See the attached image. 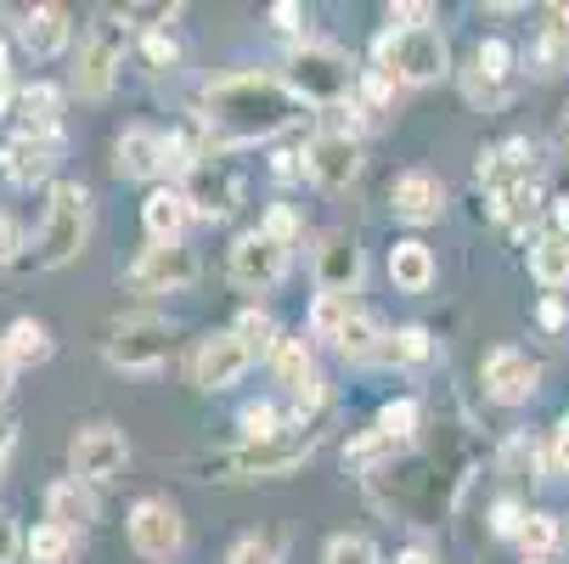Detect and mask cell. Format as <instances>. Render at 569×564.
I'll use <instances>...</instances> for the list:
<instances>
[{"label":"cell","mask_w":569,"mask_h":564,"mask_svg":"<svg viewBox=\"0 0 569 564\" xmlns=\"http://www.w3.org/2000/svg\"><path fill=\"white\" fill-rule=\"evenodd\" d=\"M305 97L288 91V79L271 73H226L203 91V130L214 136V147H237V141H271L282 130H293L305 119Z\"/></svg>","instance_id":"cell-1"},{"label":"cell","mask_w":569,"mask_h":564,"mask_svg":"<svg viewBox=\"0 0 569 564\" xmlns=\"http://www.w3.org/2000/svg\"><path fill=\"white\" fill-rule=\"evenodd\" d=\"M372 62L395 86H429L451 68V46L440 29H383L372 40Z\"/></svg>","instance_id":"cell-2"},{"label":"cell","mask_w":569,"mask_h":564,"mask_svg":"<svg viewBox=\"0 0 569 564\" xmlns=\"http://www.w3.org/2000/svg\"><path fill=\"white\" fill-rule=\"evenodd\" d=\"M288 91L305 97L310 108H345L350 91H356V68H350V57L339 46L310 40V46H299L288 57Z\"/></svg>","instance_id":"cell-3"},{"label":"cell","mask_w":569,"mask_h":564,"mask_svg":"<svg viewBox=\"0 0 569 564\" xmlns=\"http://www.w3.org/2000/svg\"><path fill=\"white\" fill-rule=\"evenodd\" d=\"M86 231H91V192L79 181H57L46 226H40V244H34V266H46V271L68 266L79 249H86Z\"/></svg>","instance_id":"cell-4"},{"label":"cell","mask_w":569,"mask_h":564,"mask_svg":"<svg viewBox=\"0 0 569 564\" xmlns=\"http://www.w3.org/2000/svg\"><path fill=\"white\" fill-rule=\"evenodd\" d=\"M316 452L310 435H277V441H242L237 452L209 457V479H282Z\"/></svg>","instance_id":"cell-5"},{"label":"cell","mask_w":569,"mask_h":564,"mask_svg":"<svg viewBox=\"0 0 569 564\" xmlns=\"http://www.w3.org/2000/svg\"><path fill=\"white\" fill-rule=\"evenodd\" d=\"M124 68V23L119 18H102L86 46H79V68H73V91L79 97H108L113 79Z\"/></svg>","instance_id":"cell-6"},{"label":"cell","mask_w":569,"mask_h":564,"mask_svg":"<svg viewBox=\"0 0 569 564\" xmlns=\"http://www.w3.org/2000/svg\"><path fill=\"white\" fill-rule=\"evenodd\" d=\"M288 260H293V244L271 237L266 226H260V231H242L237 249H231V283L266 294V288H277V283L288 277Z\"/></svg>","instance_id":"cell-7"},{"label":"cell","mask_w":569,"mask_h":564,"mask_svg":"<svg viewBox=\"0 0 569 564\" xmlns=\"http://www.w3.org/2000/svg\"><path fill=\"white\" fill-rule=\"evenodd\" d=\"M170 321H158V316H130L113 328L108 339V362L124 367V373H158L170 362Z\"/></svg>","instance_id":"cell-8"},{"label":"cell","mask_w":569,"mask_h":564,"mask_svg":"<svg viewBox=\"0 0 569 564\" xmlns=\"http://www.w3.org/2000/svg\"><path fill=\"white\" fill-rule=\"evenodd\" d=\"M181 542H187V525H181L176 503L147 497V503L130 508V547H136L147 564H170V558L181 553Z\"/></svg>","instance_id":"cell-9"},{"label":"cell","mask_w":569,"mask_h":564,"mask_svg":"<svg viewBox=\"0 0 569 564\" xmlns=\"http://www.w3.org/2000/svg\"><path fill=\"white\" fill-rule=\"evenodd\" d=\"M68 457H73V479L108 486V479H119V474H124L130 446H124V435H119L113 424H91V429H79V435H73Z\"/></svg>","instance_id":"cell-10"},{"label":"cell","mask_w":569,"mask_h":564,"mask_svg":"<svg viewBox=\"0 0 569 564\" xmlns=\"http://www.w3.org/2000/svg\"><path fill=\"white\" fill-rule=\"evenodd\" d=\"M356 170H361V147H356L350 130H321V136H310V147H305V176H310L316 187L339 192V187L356 181Z\"/></svg>","instance_id":"cell-11"},{"label":"cell","mask_w":569,"mask_h":564,"mask_svg":"<svg viewBox=\"0 0 569 564\" xmlns=\"http://www.w3.org/2000/svg\"><path fill=\"white\" fill-rule=\"evenodd\" d=\"M198 283V255L187 244H152L136 266H130V288L141 294H176Z\"/></svg>","instance_id":"cell-12"},{"label":"cell","mask_w":569,"mask_h":564,"mask_svg":"<svg viewBox=\"0 0 569 564\" xmlns=\"http://www.w3.org/2000/svg\"><path fill=\"white\" fill-rule=\"evenodd\" d=\"M536 378H541V367L525 356V350H491L485 356V395L491 400H502V407H519V400H530L536 395Z\"/></svg>","instance_id":"cell-13"},{"label":"cell","mask_w":569,"mask_h":564,"mask_svg":"<svg viewBox=\"0 0 569 564\" xmlns=\"http://www.w3.org/2000/svg\"><path fill=\"white\" fill-rule=\"evenodd\" d=\"M181 192H187L192 215H203V220H226V215L237 209V176L214 165V152L198 158V165L187 170V187H181Z\"/></svg>","instance_id":"cell-14"},{"label":"cell","mask_w":569,"mask_h":564,"mask_svg":"<svg viewBox=\"0 0 569 564\" xmlns=\"http://www.w3.org/2000/svg\"><path fill=\"white\" fill-rule=\"evenodd\" d=\"M113 170L124 181H158V176H170V136H158V130H124L119 147H113Z\"/></svg>","instance_id":"cell-15"},{"label":"cell","mask_w":569,"mask_h":564,"mask_svg":"<svg viewBox=\"0 0 569 564\" xmlns=\"http://www.w3.org/2000/svg\"><path fill=\"white\" fill-rule=\"evenodd\" d=\"M440 204H446V187L435 170H406L395 187H389V209L406 220V226H429L440 220Z\"/></svg>","instance_id":"cell-16"},{"label":"cell","mask_w":569,"mask_h":564,"mask_svg":"<svg viewBox=\"0 0 569 564\" xmlns=\"http://www.w3.org/2000/svg\"><path fill=\"white\" fill-rule=\"evenodd\" d=\"M57 165V136H12L7 147H0V176H7L12 187H34L40 176H51Z\"/></svg>","instance_id":"cell-17"},{"label":"cell","mask_w":569,"mask_h":564,"mask_svg":"<svg viewBox=\"0 0 569 564\" xmlns=\"http://www.w3.org/2000/svg\"><path fill=\"white\" fill-rule=\"evenodd\" d=\"M249 345H242L237 334H214V339H203L198 345V362H192V373H198V384L203 389H226V384H237L242 373H249Z\"/></svg>","instance_id":"cell-18"},{"label":"cell","mask_w":569,"mask_h":564,"mask_svg":"<svg viewBox=\"0 0 569 564\" xmlns=\"http://www.w3.org/2000/svg\"><path fill=\"white\" fill-rule=\"evenodd\" d=\"M316 283H321V294H339V299H350V288L361 283V249L350 244L345 231L321 237V255H316Z\"/></svg>","instance_id":"cell-19"},{"label":"cell","mask_w":569,"mask_h":564,"mask_svg":"<svg viewBox=\"0 0 569 564\" xmlns=\"http://www.w3.org/2000/svg\"><path fill=\"white\" fill-rule=\"evenodd\" d=\"M18 40H23V51H29V57L51 62V57H62V51H68L73 23H68V12H62V7H29V12H23V23H18Z\"/></svg>","instance_id":"cell-20"},{"label":"cell","mask_w":569,"mask_h":564,"mask_svg":"<svg viewBox=\"0 0 569 564\" xmlns=\"http://www.w3.org/2000/svg\"><path fill=\"white\" fill-rule=\"evenodd\" d=\"M187 220H192V204H187L181 187H158V192H147V204H141V226L152 231V244H181Z\"/></svg>","instance_id":"cell-21"},{"label":"cell","mask_w":569,"mask_h":564,"mask_svg":"<svg viewBox=\"0 0 569 564\" xmlns=\"http://www.w3.org/2000/svg\"><path fill=\"white\" fill-rule=\"evenodd\" d=\"M46 520L62 525V531H86L97 520V503L91 492L79 486V479H51V492H46Z\"/></svg>","instance_id":"cell-22"},{"label":"cell","mask_w":569,"mask_h":564,"mask_svg":"<svg viewBox=\"0 0 569 564\" xmlns=\"http://www.w3.org/2000/svg\"><path fill=\"white\" fill-rule=\"evenodd\" d=\"M389 277H395L400 294H423L435 283V255L418 244V237H406V244L389 249Z\"/></svg>","instance_id":"cell-23"},{"label":"cell","mask_w":569,"mask_h":564,"mask_svg":"<svg viewBox=\"0 0 569 564\" xmlns=\"http://www.w3.org/2000/svg\"><path fill=\"white\" fill-rule=\"evenodd\" d=\"M57 113H62V91L46 86V79L18 91V119H23L29 136H57Z\"/></svg>","instance_id":"cell-24"},{"label":"cell","mask_w":569,"mask_h":564,"mask_svg":"<svg viewBox=\"0 0 569 564\" xmlns=\"http://www.w3.org/2000/svg\"><path fill=\"white\" fill-rule=\"evenodd\" d=\"M383 334H378V321L367 316V310H350V321L339 328V339H333V350L345 356V362H372V356H383V345H378Z\"/></svg>","instance_id":"cell-25"},{"label":"cell","mask_w":569,"mask_h":564,"mask_svg":"<svg viewBox=\"0 0 569 564\" xmlns=\"http://www.w3.org/2000/svg\"><path fill=\"white\" fill-rule=\"evenodd\" d=\"M530 271H536L541 288H563V283H569V237H563V231L530 244Z\"/></svg>","instance_id":"cell-26"},{"label":"cell","mask_w":569,"mask_h":564,"mask_svg":"<svg viewBox=\"0 0 569 564\" xmlns=\"http://www.w3.org/2000/svg\"><path fill=\"white\" fill-rule=\"evenodd\" d=\"M7 350H12V362H18V367H29V362H46V356H51V334H46V321H34V316H18L12 328H7Z\"/></svg>","instance_id":"cell-27"},{"label":"cell","mask_w":569,"mask_h":564,"mask_svg":"<svg viewBox=\"0 0 569 564\" xmlns=\"http://www.w3.org/2000/svg\"><path fill=\"white\" fill-rule=\"evenodd\" d=\"M242 345H249V356H277V345H282V334H277V321H271V310H242L237 316V328H231Z\"/></svg>","instance_id":"cell-28"},{"label":"cell","mask_w":569,"mask_h":564,"mask_svg":"<svg viewBox=\"0 0 569 564\" xmlns=\"http://www.w3.org/2000/svg\"><path fill=\"white\" fill-rule=\"evenodd\" d=\"M23 547H29V558H34V564H68V553H73V531H62V525H51V520H46V525H34V531H29V542H23Z\"/></svg>","instance_id":"cell-29"},{"label":"cell","mask_w":569,"mask_h":564,"mask_svg":"<svg viewBox=\"0 0 569 564\" xmlns=\"http://www.w3.org/2000/svg\"><path fill=\"white\" fill-rule=\"evenodd\" d=\"M418 418H423L418 400H389V407L378 413V435H383V441H395V446H406V441L418 435Z\"/></svg>","instance_id":"cell-30"},{"label":"cell","mask_w":569,"mask_h":564,"mask_svg":"<svg viewBox=\"0 0 569 564\" xmlns=\"http://www.w3.org/2000/svg\"><path fill=\"white\" fill-rule=\"evenodd\" d=\"M350 299H339V294H316V305H310V334L316 339H339V328L350 321Z\"/></svg>","instance_id":"cell-31"},{"label":"cell","mask_w":569,"mask_h":564,"mask_svg":"<svg viewBox=\"0 0 569 564\" xmlns=\"http://www.w3.org/2000/svg\"><path fill=\"white\" fill-rule=\"evenodd\" d=\"M271 367H277V378H282V384H293V389L316 373V367H310V345H305V339H282V345H277V356H271Z\"/></svg>","instance_id":"cell-32"},{"label":"cell","mask_w":569,"mask_h":564,"mask_svg":"<svg viewBox=\"0 0 569 564\" xmlns=\"http://www.w3.org/2000/svg\"><path fill=\"white\" fill-rule=\"evenodd\" d=\"M519 542H525V553H530V558H547V553L563 542V520H558V514H530Z\"/></svg>","instance_id":"cell-33"},{"label":"cell","mask_w":569,"mask_h":564,"mask_svg":"<svg viewBox=\"0 0 569 564\" xmlns=\"http://www.w3.org/2000/svg\"><path fill=\"white\" fill-rule=\"evenodd\" d=\"M237 424H242V435H249V441H277V435H288V429H282V413L271 407V400H249V407L237 413Z\"/></svg>","instance_id":"cell-34"},{"label":"cell","mask_w":569,"mask_h":564,"mask_svg":"<svg viewBox=\"0 0 569 564\" xmlns=\"http://www.w3.org/2000/svg\"><path fill=\"white\" fill-rule=\"evenodd\" d=\"M226 564H282V536H242L231 553H226Z\"/></svg>","instance_id":"cell-35"},{"label":"cell","mask_w":569,"mask_h":564,"mask_svg":"<svg viewBox=\"0 0 569 564\" xmlns=\"http://www.w3.org/2000/svg\"><path fill=\"white\" fill-rule=\"evenodd\" d=\"M429 350H435L429 328H400V334L383 345V356H389V362H412V367H418V362H429Z\"/></svg>","instance_id":"cell-36"},{"label":"cell","mask_w":569,"mask_h":564,"mask_svg":"<svg viewBox=\"0 0 569 564\" xmlns=\"http://www.w3.org/2000/svg\"><path fill=\"white\" fill-rule=\"evenodd\" d=\"M321 564H378V553H372L367 536H333L321 547Z\"/></svg>","instance_id":"cell-37"},{"label":"cell","mask_w":569,"mask_h":564,"mask_svg":"<svg viewBox=\"0 0 569 564\" xmlns=\"http://www.w3.org/2000/svg\"><path fill=\"white\" fill-rule=\"evenodd\" d=\"M141 57H147L152 68H170V62L181 57V46H176V34H164V29H152V34L141 40Z\"/></svg>","instance_id":"cell-38"},{"label":"cell","mask_w":569,"mask_h":564,"mask_svg":"<svg viewBox=\"0 0 569 564\" xmlns=\"http://www.w3.org/2000/svg\"><path fill=\"white\" fill-rule=\"evenodd\" d=\"M435 7H423V0H406V7H389V29H429Z\"/></svg>","instance_id":"cell-39"},{"label":"cell","mask_w":569,"mask_h":564,"mask_svg":"<svg viewBox=\"0 0 569 564\" xmlns=\"http://www.w3.org/2000/svg\"><path fill=\"white\" fill-rule=\"evenodd\" d=\"M321 400H328V384H321V378L310 373V378H305V384L293 389V413H299V424H305V418H310V413L321 407Z\"/></svg>","instance_id":"cell-40"},{"label":"cell","mask_w":569,"mask_h":564,"mask_svg":"<svg viewBox=\"0 0 569 564\" xmlns=\"http://www.w3.org/2000/svg\"><path fill=\"white\" fill-rule=\"evenodd\" d=\"M525 520H530V514H519V503H497V508H491V531H497V536H525Z\"/></svg>","instance_id":"cell-41"},{"label":"cell","mask_w":569,"mask_h":564,"mask_svg":"<svg viewBox=\"0 0 569 564\" xmlns=\"http://www.w3.org/2000/svg\"><path fill=\"white\" fill-rule=\"evenodd\" d=\"M18 249H23L18 220H12V215H0V266H12V260H18Z\"/></svg>","instance_id":"cell-42"},{"label":"cell","mask_w":569,"mask_h":564,"mask_svg":"<svg viewBox=\"0 0 569 564\" xmlns=\"http://www.w3.org/2000/svg\"><path fill=\"white\" fill-rule=\"evenodd\" d=\"M18 547H23V536H18V520L0 508V564H12L18 558Z\"/></svg>","instance_id":"cell-43"},{"label":"cell","mask_w":569,"mask_h":564,"mask_svg":"<svg viewBox=\"0 0 569 564\" xmlns=\"http://www.w3.org/2000/svg\"><path fill=\"white\" fill-rule=\"evenodd\" d=\"M266 231H271V237H282V244H293V237H299V220H293V209H282V204H277V209L266 215Z\"/></svg>","instance_id":"cell-44"},{"label":"cell","mask_w":569,"mask_h":564,"mask_svg":"<svg viewBox=\"0 0 569 564\" xmlns=\"http://www.w3.org/2000/svg\"><path fill=\"white\" fill-rule=\"evenodd\" d=\"M389 91H395V79H383L378 68L361 79V97H367V108H383V102H389Z\"/></svg>","instance_id":"cell-45"},{"label":"cell","mask_w":569,"mask_h":564,"mask_svg":"<svg viewBox=\"0 0 569 564\" xmlns=\"http://www.w3.org/2000/svg\"><path fill=\"white\" fill-rule=\"evenodd\" d=\"M271 176H277V181H299V176H305V152H277V158H271Z\"/></svg>","instance_id":"cell-46"},{"label":"cell","mask_w":569,"mask_h":564,"mask_svg":"<svg viewBox=\"0 0 569 564\" xmlns=\"http://www.w3.org/2000/svg\"><path fill=\"white\" fill-rule=\"evenodd\" d=\"M299 18H305V7H293V0H277V7H271V23H277L282 34H293Z\"/></svg>","instance_id":"cell-47"},{"label":"cell","mask_w":569,"mask_h":564,"mask_svg":"<svg viewBox=\"0 0 569 564\" xmlns=\"http://www.w3.org/2000/svg\"><path fill=\"white\" fill-rule=\"evenodd\" d=\"M552 463L569 474V413L558 418V429H552Z\"/></svg>","instance_id":"cell-48"},{"label":"cell","mask_w":569,"mask_h":564,"mask_svg":"<svg viewBox=\"0 0 569 564\" xmlns=\"http://www.w3.org/2000/svg\"><path fill=\"white\" fill-rule=\"evenodd\" d=\"M12 373H18V362H12V350H7V334H0V400L12 395Z\"/></svg>","instance_id":"cell-49"},{"label":"cell","mask_w":569,"mask_h":564,"mask_svg":"<svg viewBox=\"0 0 569 564\" xmlns=\"http://www.w3.org/2000/svg\"><path fill=\"white\" fill-rule=\"evenodd\" d=\"M547 18H552V23H547V34H558V40L569 46V7H552Z\"/></svg>","instance_id":"cell-50"},{"label":"cell","mask_w":569,"mask_h":564,"mask_svg":"<svg viewBox=\"0 0 569 564\" xmlns=\"http://www.w3.org/2000/svg\"><path fill=\"white\" fill-rule=\"evenodd\" d=\"M541 328H552V334L563 328V305L558 299H541Z\"/></svg>","instance_id":"cell-51"},{"label":"cell","mask_w":569,"mask_h":564,"mask_svg":"<svg viewBox=\"0 0 569 564\" xmlns=\"http://www.w3.org/2000/svg\"><path fill=\"white\" fill-rule=\"evenodd\" d=\"M395 564H435V553H423V547H406Z\"/></svg>","instance_id":"cell-52"},{"label":"cell","mask_w":569,"mask_h":564,"mask_svg":"<svg viewBox=\"0 0 569 564\" xmlns=\"http://www.w3.org/2000/svg\"><path fill=\"white\" fill-rule=\"evenodd\" d=\"M552 220H558V231L569 237V198H558V204H552Z\"/></svg>","instance_id":"cell-53"},{"label":"cell","mask_w":569,"mask_h":564,"mask_svg":"<svg viewBox=\"0 0 569 564\" xmlns=\"http://www.w3.org/2000/svg\"><path fill=\"white\" fill-rule=\"evenodd\" d=\"M7 102H18V91H12V73H0V113H7Z\"/></svg>","instance_id":"cell-54"},{"label":"cell","mask_w":569,"mask_h":564,"mask_svg":"<svg viewBox=\"0 0 569 564\" xmlns=\"http://www.w3.org/2000/svg\"><path fill=\"white\" fill-rule=\"evenodd\" d=\"M7 452H12V429L0 424V468H7Z\"/></svg>","instance_id":"cell-55"},{"label":"cell","mask_w":569,"mask_h":564,"mask_svg":"<svg viewBox=\"0 0 569 564\" xmlns=\"http://www.w3.org/2000/svg\"><path fill=\"white\" fill-rule=\"evenodd\" d=\"M563 136H569V108H563Z\"/></svg>","instance_id":"cell-56"}]
</instances>
